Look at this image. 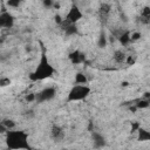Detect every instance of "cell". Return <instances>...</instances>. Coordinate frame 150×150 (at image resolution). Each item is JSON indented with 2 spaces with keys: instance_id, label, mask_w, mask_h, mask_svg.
Instances as JSON below:
<instances>
[{
  "instance_id": "cell-8",
  "label": "cell",
  "mask_w": 150,
  "mask_h": 150,
  "mask_svg": "<svg viewBox=\"0 0 150 150\" xmlns=\"http://www.w3.org/2000/svg\"><path fill=\"white\" fill-rule=\"evenodd\" d=\"M136 132H137V139L139 142H148L150 139V132L148 131V129L139 127Z\"/></svg>"
},
{
  "instance_id": "cell-9",
  "label": "cell",
  "mask_w": 150,
  "mask_h": 150,
  "mask_svg": "<svg viewBox=\"0 0 150 150\" xmlns=\"http://www.w3.org/2000/svg\"><path fill=\"white\" fill-rule=\"evenodd\" d=\"M93 143H94V146L95 148H102L104 145L105 141H104V137L101 134L94 132L93 134Z\"/></svg>"
},
{
  "instance_id": "cell-12",
  "label": "cell",
  "mask_w": 150,
  "mask_h": 150,
  "mask_svg": "<svg viewBox=\"0 0 150 150\" xmlns=\"http://www.w3.org/2000/svg\"><path fill=\"white\" fill-rule=\"evenodd\" d=\"M118 40H120V42H121L123 46H128V45L131 42V41H130V33H129V32L122 33V34L120 35Z\"/></svg>"
},
{
  "instance_id": "cell-11",
  "label": "cell",
  "mask_w": 150,
  "mask_h": 150,
  "mask_svg": "<svg viewBox=\"0 0 150 150\" xmlns=\"http://www.w3.org/2000/svg\"><path fill=\"white\" fill-rule=\"evenodd\" d=\"M2 127L6 129V131L8 130H14L16 128V123L13 121V120H5L4 122H1Z\"/></svg>"
},
{
  "instance_id": "cell-13",
  "label": "cell",
  "mask_w": 150,
  "mask_h": 150,
  "mask_svg": "<svg viewBox=\"0 0 150 150\" xmlns=\"http://www.w3.org/2000/svg\"><path fill=\"white\" fill-rule=\"evenodd\" d=\"M11 83H12V80L9 77L0 76V87H8L11 86Z\"/></svg>"
},
{
  "instance_id": "cell-16",
  "label": "cell",
  "mask_w": 150,
  "mask_h": 150,
  "mask_svg": "<svg viewBox=\"0 0 150 150\" xmlns=\"http://www.w3.org/2000/svg\"><path fill=\"white\" fill-rule=\"evenodd\" d=\"M141 38H142L141 32H131V33H130V41H131V42L137 41V40H139Z\"/></svg>"
},
{
  "instance_id": "cell-17",
  "label": "cell",
  "mask_w": 150,
  "mask_h": 150,
  "mask_svg": "<svg viewBox=\"0 0 150 150\" xmlns=\"http://www.w3.org/2000/svg\"><path fill=\"white\" fill-rule=\"evenodd\" d=\"M135 62H136V59H135L134 55H127V56H125L124 63H127V64H129V66H132V64H135Z\"/></svg>"
},
{
  "instance_id": "cell-10",
  "label": "cell",
  "mask_w": 150,
  "mask_h": 150,
  "mask_svg": "<svg viewBox=\"0 0 150 150\" xmlns=\"http://www.w3.org/2000/svg\"><path fill=\"white\" fill-rule=\"evenodd\" d=\"M74 82H75V84H88V77L84 73L79 71V73L75 74Z\"/></svg>"
},
{
  "instance_id": "cell-3",
  "label": "cell",
  "mask_w": 150,
  "mask_h": 150,
  "mask_svg": "<svg viewBox=\"0 0 150 150\" xmlns=\"http://www.w3.org/2000/svg\"><path fill=\"white\" fill-rule=\"evenodd\" d=\"M91 93L88 84H74L67 95V102H80L86 100Z\"/></svg>"
},
{
  "instance_id": "cell-1",
  "label": "cell",
  "mask_w": 150,
  "mask_h": 150,
  "mask_svg": "<svg viewBox=\"0 0 150 150\" xmlns=\"http://www.w3.org/2000/svg\"><path fill=\"white\" fill-rule=\"evenodd\" d=\"M55 74V68L53 67V64L49 62L47 54H46V48L42 47V53L39 60L38 66L35 67V69L29 74V80L30 81H43L46 79L53 77Z\"/></svg>"
},
{
  "instance_id": "cell-14",
  "label": "cell",
  "mask_w": 150,
  "mask_h": 150,
  "mask_svg": "<svg viewBox=\"0 0 150 150\" xmlns=\"http://www.w3.org/2000/svg\"><path fill=\"white\" fill-rule=\"evenodd\" d=\"M25 101L27 103H32V102H36V94L35 93H28L25 96Z\"/></svg>"
},
{
  "instance_id": "cell-5",
  "label": "cell",
  "mask_w": 150,
  "mask_h": 150,
  "mask_svg": "<svg viewBox=\"0 0 150 150\" xmlns=\"http://www.w3.org/2000/svg\"><path fill=\"white\" fill-rule=\"evenodd\" d=\"M55 95H56V89H55V87H52V86L46 87V88H43L41 91H39V93L36 94V102H40V103H42V102H48V101L53 100V98L55 97Z\"/></svg>"
},
{
  "instance_id": "cell-15",
  "label": "cell",
  "mask_w": 150,
  "mask_h": 150,
  "mask_svg": "<svg viewBox=\"0 0 150 150\" xmlns=\"http://www.w3.org/2000/svg\"><path fill=\"white\" fill-rule=\"evenodd\" d=\"M107 42H108V40H107L105 35H104V34H101L100 38H98V47L104 48V47L107 46Z\"/></svg>"
},
{
  "instance_id": "cell-7",
  "label": "cell",
  "mask_w": 150,
  "mask_h": 150,
  "mask_svg": "<svg viewBox=\"0 0 150 150\" xmlns=\"http://www.w3.org/2000/svg\"><path fill=\"white\" fill-rule=\"evenodd\" d=\"M84 55L80 52V50H74L73 53L69 54V60L74 63V64H79V63H82L84 61Z\"/></svg>"
},
{
  "instance_id": "cell-6",
  "label": "cell",
  "mask_w": 150,
  "mask_h": 150,
  "mask_svg": "<svg viewBox=\"0 0 150 150\" xmlns=\"http://www.w3.org/2000/svg\"><path fill=\"white\" fill-rule=\"evenodd\" d=\"M14 19L8 12H4L0 14V29L4 28H11L13 26Z\"/></svg>"
},
{
  "instance_id": "cell-4",
  "label": "cell",
  "mask_w": 150,
  "mask_h": 150,
  "mask_svg": "<svg viewBox=\"0 0 150 150\" xmlns=\"http://www.w3.org/2000/svg\"><path fill=\"white\" fill-rule=\"evenodd\" d=\"M82 18H83V13H82L81 8H79L76 5H73L68 9V12H67V14L63 19V22H67L68 25H75Z\"/></svg>"
},
{
  "instance_id": "cell-2",
  "label": "cell",
  "mask_w": 150,
  "mask_h": 150,
  "mask_svg": "<svg viewBox=\"0 0 150 150\" xmlns=\"http://www.w3.org/2000/svg\"><path fill=\"white\" fill-rule=\"evenodd\" d=\"M5 143L9 150H30L28 134L23 130H8L6 131Z\"/></svg>"
},
{
  "instance_id": "cell-18",
  "label": "cell",
  "mask_w": 150,
  "mask_h": 150,
  "mask_svg": "<svg viewBox=\"0 0 150 150\" xmlns=\"http://www.w3.org/2000/svg\"><path fill=\"white\" fill-rule=\"evenodd\" d=\"M6 5H7L8 7H11V8H18V7L21 5V2H20V1H12V0H9V1L6 2Z\"/></svg>"
}]
</instances>
